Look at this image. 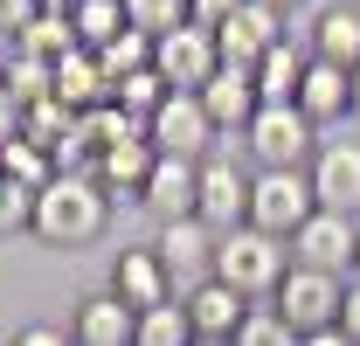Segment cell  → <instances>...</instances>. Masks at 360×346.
I'll list each match as a JSON object with an SVG mask.
<instances>
[{"label": "cell", "instance_id": "28", "mask_svg": "<svg viewBox=\"0 0 360 346\" xmlns=\"http://www.w3.org/2000/svg\"><path fill=\"white\" fill-rule=\"evenodd\" d=\"M7 236H35V187H21V180L0 173V243Z\"/></svg>", "mask_w": 360, "mask_h": 346}, {"label": "cell", "instance_id": "9", "mask_svg": "<svg viewBox=\"0 0 360 346\" xmlns=\"http://www.w3.org/2000/svg\"><path fill=\"white\" fill-rule=\"evenodd\" d=\"M215 250H222V236H215L201 215H187V222H160V236H153V257L167 263L174 291L208 284V277H215Z\"/></svg>", "mask_w": 360, "mask_h": 346}, {"label": "cell", "instance_id": "21", "mask_svg": "<svg viewBox=\"0 0 360 346\" xmlns=\"http://www.w3.org/2000/svg\"><path fill=\"white\" fill-rule=\"evenodd\" d=\"M153 167H160V153H153V139L139 132V139H118L104 160H97V180H104V194L118 201V194H146V180H153Z\"/></svg>", "mask_w": 360, "mask_h": 346}, {"label": "cell", "instance_id": "36", "mask_svg": "<svg viewBox=\"0 0 360 346\" xmlns=\"http://www.w3.org/2000/svg\"><path fill=\"white\" fill-rule=\"evenodd\" d=\"M354 125H360V70H354Z\"/></svg>", "mask_w": 360, "mask_h": 346}, {"label": "cell", "instance_id": "18", "mask_svg": "<svg viewBox=\"0 0 360 346\" xmlns=\"http://www.w3.org/2000/svg\"><path fill=\"white\" fill-rule=\"evenodd\" d=\"M70 340L77 346H132L139 340V312L118 305L111 291H90V298H77V312H70Z\"/></svg>", "mask_w": 360, "mask_h": 346}, {"label": "cell", "instance_id": "29", "mask_svg": "<svg viewBox=\"0 0 360 346\" xmlns=\"http://www.w3.org/2000/svg\"><path fill=\"white\" fill-rule=\"evenodd\" d=\"M14 139H28V104L0 90V146H14Z\"/></svg>", "mask_w": 360, "mask_h": 346}, {"label": "cell", "instance_id": "37", "mask_svg": "<svg viewBox=\"0 0 360 346\" xmlns=\"http://www.w3.org/2000/svg\"><path fill=\"white\" fill-rule=\"evenodd\" d=\"M194 346H229V340H194Z\"/></svg>", "mask_w": 360, "mask_h": 346}, {"label": "cell", "instance_id": "10", "mask_svg": "<svg viewBox=\"0 0 360 346\" xmlns=\"http://www.w3.org/2000/svg\"><path fill=\"white\" fill-rule=\"evenodd\" d=\"M153 70L167 77V90H201L222 70V42H215L201 21H187V28H174V35L153 42Z\"/></svg>", "mask_w": 360, "mask_h": 346}, {"label": "cell", "instance_id": "20", "mask_svg": "<svg viewBox=\"0 0 360 346\" xmlns=\"http://www.w3.org/2000/svg\"><path fill=\"white\" fill-rule=\"evenodd\" d=\"M56 104H70L77 118L111 104V77H104V63H97L90 49H77V56H63V63H56Z\"/></svg>", "mask_w": 360, "mask_h": 346}, {"label": "cell", "instance_id": "22", "mask_svg": "<svg viewBox=\"0 0 360 346\" xmlns=\"http://www.w3.org/2000/svg\"><path fill=\"white\" fill-rule=\"evenodd\" d=\"M305 70H312V49L298 42V35H284V42L257 63V97H264V104H298Z\"/></svg>", "mask_w": 360, "mask_h": 346}, {"label": "cell", "instance_id": "7", "mask_svg": "<svg viewBox=\"0 0 360 346\" xmlns=\"http://www.w3.org/2000/svg\"><path fill=\"white\" fill-rule=\"evenodd\" d=\"M270 305L291 319L298 340L333 333V326H340V305H347V277H319V270H298V263H291V277L277 284V298H270Z\"/></svg>", "mask_w": 360, "mask_h": 346}, {"label": "cell", "instance_id": "8", "mask_svg": "<svg viewBox=\"0 0 360 346\" xmlns=\"http://www.w3.org/2000/svg\"><path fill=\"white\" fill-rule=\"evenodd\" d=\"M291 263H298V270H319V277H354L360 270V222L319 208V215L291 236Z\"/></svg>", "mask_w": 360, "mask_h": 346}, {"label": "cell", "instance_id": "38", "mask_svg": "<svg viewBox=\"0 0 360 346\" xmlns=\"http://www.w3.org/2000/svg\"><path fill=\"white\" fill-rule=\"evenodd\" d=\"M347 7H360V0H347Z\"/></svg>", "mask_w": 360, "mask_h": 346}, {"label": "cell", "instance_id": "17", "mask_svg": "<svg viewBox=\"0 0 360 346\" xmlns=\"http://www.w3.org/2000/svg\"><path fill=\"white\" fill-rule=\"evenodd\" d=\"M305 49H312V63L360 70V7H347V0H326V7L312 14V28H305Z\"/></svg>", "mask_w": 360, "mask_h": 346}, {"label": "cell", "instance_id": "32", "mask_svg": "<svg viewBox=\"0 0 360 346\" xmlns=\"http://www.w3.org/2000/svg\"><path fill=\"white\" fill-rule=\"evenodd\" d=\"M340 333L360 346V277H347V305H340Z\"/></svg>", "mask_w": 360, "mask_h": 346}, {"label": "cell", "instance_id": "34", "mask_svg": "<svg viewBox=\"0 0 360 346\" xmlns=\"http://www.w3.org/2000/svg\"><path fill=\"white\" fill-rule=\"evenodd\" d=\"M42 14H77V0H35Z\"/></svg>", "mask_w": 360, "mask_h": 346}, {"label": "cell", "instance_id": "23", "mask_svg": "<svg viewBox=\"0 0 360 346\" xmlns=\"http://www.w3.org/2000/svg\"><path fill=\"white\" fill-rule=\"evenodd\" d=\"M70 28H77V42H84V49H111L132 21H125V0H77Z\"/></svg>", "mask_w": 360, "mask_h": 346}, {"label": "cell", "instance_id": "16", "mask_svg": "<svg viewBox=\"0 0 360 346\" xmlns=\"http://www.w3.org/2000/svg\"><path fill=\"white\" fill-rule=\"evenodd\" d=\"M180 312H187L194 340H236V326L250 319V298H243V291H229L222 277H208V284L180 291Z\"/></svg>", "mask_w": 360, "mask_h": 346}, {"label": "cell", "instance_id": "1", "mask_svg": "<svg viewBox=\"0 0 360 346\" xmlns=\"http://www.w3.org/2000/svg\"><path fill=\"white\" fill-rule=\"evenodd\" d=\"M104 222H111V194L97 173H56L35 194V243L49 250H84L104 236Z\"/></svg>", "mask_w": 360, "mask_h": 346}, {"label": "cell", "instance_id": "19", "mask_svg": "<svg viewBox=\"0 0 360 346\" xmlns=\"http://www.w3.org/2000/svg\"><path fill=\"white\" fill-rule=\"evenodd\" d=\"M298 111H305L319 132H333L340 118H354V70L312 63V70H305V84H298Z\"/></svg>", "mask_w": 360, "mask_h": 346}, {"label": "cell", "instance_id": "26", "mask_svg": "<svg viewBox=\"0 0 360 346\" xmlns=\"http://www.w3.org/2000/svg\"><path fill=\"white\" fill-rule=\"evenodd\" d=\"M132 346H194V326H187L180 298L160 305V312H139V340Z\"/></svg>", "mask_w": 360, "mask_h": 346}, {"label": "cell", "instance_id": "6", "mask_svg": "<svg viewBox=\"0 0 360 346\" xmlns=\"http://www.w3.org/2000/svg\"><path fill=\"white\" fill-rule=\"evenodd\" d=\"M312 215H319L312 173H257V187H250V229H264V236H277V243H291Z\"/></svg>", "mask_w": 360, "mask_h": 346}, {"label": "cell", "instance_id": "30", "mask_svg": "<svg viewBox=\"0 0 360 346\" xmlns=\"http://www.w3.org/2000/svg\"><path fill=\"white\" fill-rule=\"evenodd\" d=\"M236 7H243V0H187V21H201V28L215 35V28H222V21L236 14Z\"/></svg>", "mask_w": 360, "mask_h": 346}, {"label": "cell", "instance_id": "27", "mask_svg": "<svg viewBox=\"0 0 360 346\" xmlns=\"http://www.w3.org/2000/svg\"><path fill=\"white\" fill-rule=\"evenodd\" d=\"M125 21H132L139 35H174V28H187V0H125Z\"/></svg>", "mask_w": 360, "mask_h": 346}, {"label": "cell", "instance_id": "4", "mask_svg": "<svg viewBox=\"0 0 360 346\" xmlns=\"http://www.w3.org/2000/svg\"><path fill=\"white\" fill-rule=\"evenodd\" d=\"M236 153H243V146H229V139H222V153H208V160H201V208H194V215L208 222L215 236H229V229H243V222H250L257 167H243Z\"/></svg>", "mask_w": 360, "mask_h": 346}, {"label": "cell", "instance_id": "15", "mask_svg": "<svg viewBox=\"0 0 360 346\" xmlns=\"http://www.w3.org/2000/svg\"><path fill=\"white\" fill-rule=\"evenodd\" d=\"M139 208H146L153 222H187L194 208H201V167H194V160H167V153H160V167H153V180H146Z\"/></svg>", "mask_w": 360, "mask_h": 346}, {"label": "cell", "instance_id": "39", "mask_svg": "<svg viewBox=\"0 0 360 346\" xmlns=\"http://www.w3.org/2000/svg\"><path fill=\"white\" fill-rule=\"evenodd\" d=\"M354 277H360V270H354Z\"/></svg>", "mask_w": 360, "mask_h": 346}, {"label": "cell", "instance_id": "12", "mask_svg": "<svg viewBox=\"0 0 360 346\" xmlns=\"http://www.w3.org/2000/svg\"><path fill=\"white\" fill-rule=\"evenodd\" d=\"M312 194H319V208L326 215H360V139H326L312 153Z\"/></svg>", "mask_w": 360, "mask_h": 346}, {"label": "cell", "instance_id": "35", "mask_svg": "<svg viewBox=\"0 0 360 346\" xmlns=\"http://www.w3.org/2000/svg\"><path fill=\"white\" fill-rule=\"evenodd\" d=\"M270 14H298V7H305V0H264Z\"/></svg>", "mask_w": 360, "mask_h": 346}, {"label": "cell", "instance_id": "3", "mask_svg": "<svg viewBox=\"0 0 360 346\" xmlns=\"http://www.w3.org/2000/svg\"><path fill=\"white\" fill-rule=\"evenodd\" d=\"M215 277H222L229 291H243L250 305L277 298V284L291 277V243H277V236H264V229H229L222 250H215Z\"/></svg>", "mask_w": 360, "mask_h": 346}, {"label": "cell", "instance_id": "13", "mask_svg": "<svg viewBox=\"0 0 360 346\" xmlns=\"http://www.w3.org/2000/svg\"><path fill=\"white\" fill-rule=\"evenodd\" d=\"M291 28H284V14H270L264 0H243L236 14H229L222 28H215V42H222V63H236V70H257L270 49L284 42Z\"/></svg>", "mask_w": 360, "mask_h": 346}, {"label": "cell", "instance_id": "33", "mask_svg": "<svg viewBox=\"0 0 360 346\" xmlns=\"http://www.w3.org/2000/svg\"><path fill=\"white\" fill-rule=\"evenodd\" d=\"M305 346H354V340H347V333L333 326V333H312V340H305Z\"/></svg>", "mask_w": 360, "mask_h": 346}, {"label": "cell", "instance_id": "5", "mask_svg": "<svg viewBox=\"0 0 360 346\" xmlns=\"http://www.w3.org/2000/svg\"><path fill=\"white\" fill-rule=\"evenodd\" d=\"M146 139H153V153H167V160H194V167H201L208 153H222V132H215V118L201 111L194 90H174V97L153 111Z\"/></svg>", "mask_w": 360, "mask_h": 346}, {"label": "cell", "instance_id": "11", "mask_svg": "<svg viewBox=\"0 0 360 346\" xmlns=\"http://www.w3.org/2000/svg\"><path fill=\"white\" fill-rule=\"evenodd\" d=\"M104 291L118 305H132V312H160V305H174V277H167V263L153 257V243H132V250H118L111 257V277H104Z\"/></svg>", "mask_w": 360, "mask_h": 346}, {"label": "cell", "instance_id": "31", "mask_svg": "<svg viewBox=\"0 0 360 346\" xmlns=\"http://www.w3.org/2000/svg\"><path fill=\"white\" fill-rule=\"evenodd\" d=\"M14 346H77V340H70L63 326H21V333H14Z\"/></svg>", "mask_w": 360, "mask_h": 346}, {"label": "cell", "instance_id": "14", "mask_svg": "<svg viewBox=\"0 0 360 346\" xmlns=\"http://www.w3.org/2000/svg\"><path fill=\"white\" fill-rule=\"evenodd\" d=\"M194 97H201V111L215 118V132H222V139H243V132H250V118L264 111V97H257V70H236V63H222L208 84L194 90Z\"/></svg>", "mask_w": 360, "mask_h": 346}, {"label": "cell", "instance_id": "24", "mask_svg": "<svg viewBox=\"0 0 360 346\" xmlns=\"http://www.w3.org/2000/svg\"><path fill=\"white\" fill-rule=\"evenodd\" d=\"M167 97H174V90H167L160 70H132V77H118V84H111V104H118L125 118H139V125H153V111H160Z\"/></svg>", "mask_w": 360, "mask_h": 346}, {"label": "cell", "instance_id": "25", "mask_svg": "<svg viewBox=\"0 0 360 346\" xmlns=\"http://www.w3.org/2000/svg\"><path fill=\"white\" fill-rule=\"evenodd\" d=\"M229 346H305V340H298V333H291V319L264 298V305H250V319L236 326V340H229Z\"/></svg>", "mask_w": 360, "mask_h": 346}, {"label": "cell", "instance_id": "2", "mask_svg": "<svg viewBox=\"0 0 360 346\" xmlns=\"http://www.w3.org/2000/svg\"><path fill=\"white\" fill-rule=\"evenodd\" d=\"M236 146L250 153V167H257V173H305V167H312V153L326 146V132H319L298 104H264Z\"/></svg>", "mask_w": 360, "mask_h": 346}]
</instances>
